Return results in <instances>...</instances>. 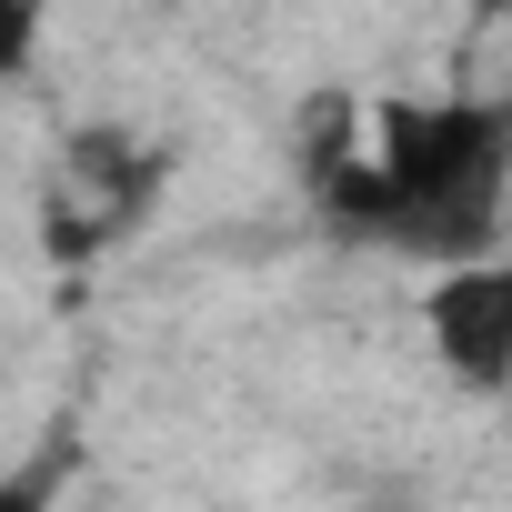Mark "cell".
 <instances>
[{
    "mask_svg": "<svg viewBox=\"0 0 512 512\" xmlns=\"http://www.w3.org/2000/svg\"><path fill=\"white\" fill-rule=\"evenodd\" d=\"M502 181H512V121L492 101H382L372 151L342 141V101H332L312 141V201L392 251H422V262L492 251Z\"/></svg>",
    "mask_w": 512,
    "mask_h": 512,
    "instance_id": "obj_1",
    "label": "cell"
},
{
    "mask_svg": "<svg viewBox=\"0 0 512 512\" xmlns=\"http://www.w3.org/2000/svg\"><path fill=\"white\" fill-rule=\"evenodd\" d=\"M422 342L462 392H512V251L442 262V282L422 292Z\"/></svg>",
    "mask_w": 512,
    "mask_h": 512,
    "instance_id": "obj_2",
    "label": "cell"
},
{
    "mask_svg": "<svg viewBox=\"0 0 512 512\" xmlns=\"http://www.w3.org/2000/svg\"><path fill=\"white\" fill-rule=\"evenodd\" d=\"M151 181H161V161H151V151H131L121 131H81V141H71V161H61V191H51V211H41L51 262H91L111 231H131V221H141V201H151Z\"/></svg>",
    "mask_w": 512,
    "mask_h": 512,
    "instance_id": "obj_3",
    "label": "cell"
},
{
    "mask_svg": "<svg viewBox=\"0 0 512 512\" xmlns=\"http://www.w3.org/2000/svg\"><path fill=\"white\" fill-rule=\"evenodd\" d=\"M472 11H512V0H472Z\"/></svg>",
    "mask_w": 512,
    "mask_h": 512,
    "instance_id": "obj_4",
    "label": "cell"
}]
</instances>
